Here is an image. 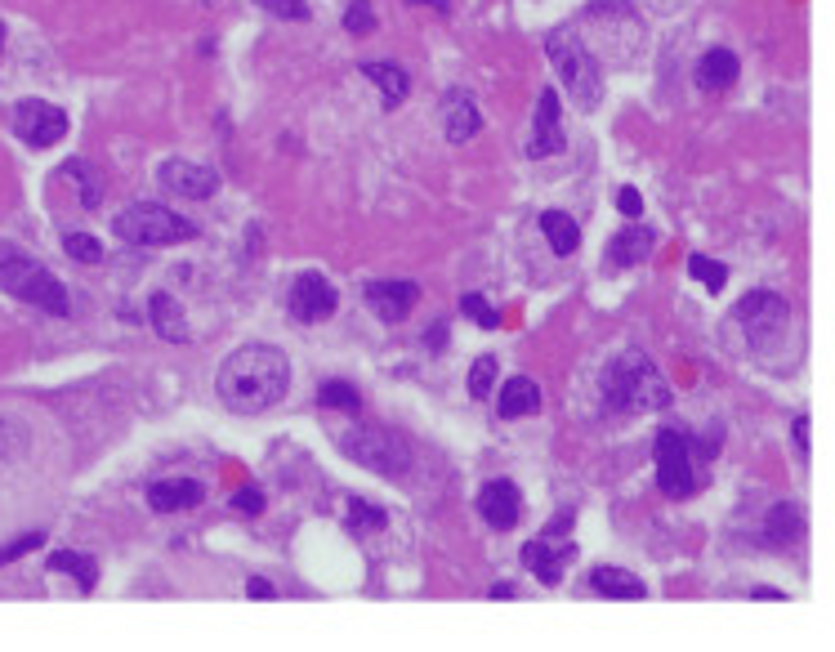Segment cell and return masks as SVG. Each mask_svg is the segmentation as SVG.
<instances>
[{"mask_svg": "<svg viewBox=\"0 0 835 652\" xmlns=\"http://www.w3.org/2000/svg\"><path fill=\"white\" fill-rule=\"evenodd\" d=\"M652 460H657V487L670 496V501H688V496L702 487L693 443H688L684 429H675V425L661 429L657 443H652Z\"/></svg>", "mask_w": 835, "mask_h": 652, "instance_id": "7", "label": "cell"}, {"mask_svg": "<svg viewBox=\"0 0 835 652\" xmlns=\"http://www.w3.org/2000/svg\"><path fill=\"white\" fill-rule=\"evenodd\" d=\"M769 545H791V541H800V532H804V519H800V510H795L791 501H782V505H773V514H769Z\"/></svg>", "mask_w": 835, "mask_h": 652, "instance_id": "27", "label": "cell"}, {"mask_svg": "<svg viewBox=\"0 0 835 652\" xmlns=\"http://www.w3.org/2000/svg\"><path fill=\"white\" fill-rule=\"evenodd\" d=\"M688 273H693L697 282H706V291H724L728 286V268L706 260V255H693V260H688Z\"/></svg>", "mask_w": 835, "mask_h": 652, "instance_id": "32", "label": "cell"}, {"mask_svg": "<svg viewBox=\"0 0 835 652\" xmlns=\"http://www.w3.org/2000/svg\"><path fill=\"white\" fill-rule=\"evenodd\" d=\"M335 304H340V295H335V286L326 282L322 273H300L291 282V295H286V309H291L295 322L304 326H318L335 313Z\"/></svg>", "mask_w": 835, "mask_h": 652, "instance_id": "10", "label": "cell"}, {"mask_svg": "<svg viewBox=\"0 0 835 652\" xmlns=\"http://www.w3.org/2000/svg\"><path fill=\"white\" fill-rule=\"evenodd\" d=\"M63 251L72 255L76 264H99V260H103L99 237H90V233H67V237H63Z\"/></svg>", "mask_w": 835, "mask_h": 652, "instance_id": "29", "label": "cell"}, {"mask_svg": "<svg viewBox=\"0 0 835 652\" xmlns=\"http://www.w3.org/2000/svg\"><path fill=\"white\" fill-rule=\"evenodd\" d=\"M0 286H5L14 300H23V304H36L41 313H54V318H67V291H63V282L50 273V268H41L36 260H27V255H18V251H0Z\"/></svg>", "mask_w": 835, "mask_h": 652, "instance_id": "4", "label": "cell"}, {"mask_svg": "<svg viewBox=\"0 0 835 652\" xmlns=\"http://www.w3.org/2000/svg\"><path fill=\"white\" fill-rule=\"evenodd\" d=\"M541 233H545V242H550V251L563 255V260L581 251V228H577V219L563 215V210H545V215H541Z\"/></svg>", "mask_w": 835, "mask_h": 652, "instance_id": "21", "label": "cell"}, {"mask_svg": "<svg viewBox=\"0 0 835 652\" xmlns=\"http://www.w3.org/2000/svg\"><path fill=\"white\" fill-rule=\"evenodd\" d=\"M335 443H340L344 456L358 460V465L371 469V474L402 478V474H407V465H411L407 438H402L398 429H385V425H353V429H344Z\"/></svg>", "mask_w": 835, "mask_h": 652, "instance_id": "6", "label": "cell"}, {"mask_svg": "<svg viewBox=\"0 0 835 652\" xmlns=\"http://www.w3.org/2000/svg\"><path fill=\"white\" fill-rule=\"evenodd\" d=\"M492 385H496V358H492V353H483V358L469 367V393H474V398H487Z\"/></svg>", "mask_w": 835, "mask_h": 652, "instance_id": "33", "label": "cell"}, {"mask_svg": "<svg viewBox=\"0 0 835 652\" xmlns=\"http://www.w3.org/2000/svg\"><path fill=\"white\" fill-rule=\"evenodd\" d=\"M14 134L27 148H50V143H59L67 134V112L59 103L23 99V103H14Z\"/></svg>", "mask_w": 835, "mask_h": 652, "instance_id": "9", "label": "cell"}, {"mask_svg": "<svg viewBox=\"0 0 835 652\" xmlns=\"http://www.w3.org/2000/svg\"><path fill=\"white\" fill-rule=\"evenodd\" d=\"M112 233L130 246H175V242H193L197 224L175 215L170 206H157V201H134L112 219Z\"/></svg>", "mask_w": 835, "mask_h": 652, "instance_id": "5", "label": "cell"}, {"mask_svg": "<svg viewBox=\"0 0 835 652\" xmlns=\"http://www.w3.org/2000/svg\"><path fill=\"white\" fill-rule=\"evenodd\" d=\"M206 501V487L197 478H166V483L148 487V505L157 514H175V510H193V505Z\"/></svg>", "mask_w": 835, "mask_h": 652, "instance_id": "16", "label": "cell"}, {"mask_svg": "<svg viewBox=\"0 0 835 652\" xmlns=\"http://www.w3.org/2000/svg\"><path fill=\"white\" fill-rule=\"evenodd\" d=\"M737 72H742V63H737L733 50H706L702 63H697V85L702 90H728L737 81Z\"/></svg>", "mask_w": 835, "mask_h": 652, "instance_id": "20", "label": "cell"}, {"mask_svg": "<svg viewBox=\"0 0 835 652\" xmlns=\"http://www.w3.org/2000/svg\"><path fill=\"white\" fill-rule=\"evenodd\" d=\"M246 594H251V599H273V586H268V581H251V586H246Z\"/></svg>", "mask_w": 835, "mask_h": 652, "instance_id": "40", "label": "cell"}, {"mask_svg": "<svg viewBox=\"0 0 835 652\" xmlns=\"http://www.w3.org/2000/svg\"><path fill=\"white\" fill-rule=\"evenodd\" d=\"M563 148V112H559V90L545 85L541 99H536V121H532V134H527V157L532 161H545Z\"/></svg>", "mask_w": 835, "mask_h": 652, "instance_id": "12", "label": "cell"}, {"mask_svg": "<svg viewBox=\"0 0 835 652\" xmlns=\"http://www.w3.org/2000/svg\"><path fill=\"white\" fill-rule=\"evenodd\" d=\"M233 510H242V514H259V510H264V496H259V487H242V492L233 496Z\"/></svg>", "mask_w": 835, "mask_h": 652, "instance_id": "37", "label": "cell"}, {"mask_svg": "<svg viewBox=\"0 0 835 652\" xmlns=\"http://www.w3.org/2000/svg\"><path fill=\"white\" fill-rule=\"evenodd\" d=\"M318 402H322V407H340V411H358L362 407L358 389L344 385V380H326L322 393H318Z\"/></svg>", "mask_w": 835, "mask_h": 652, "instance_id": "31", "label": "cell"}, {"mask_svg": "<svg viewBox=\"0 0 835 652\" xmlns=\"http://www.w3.org/2000/svg\"><path fill=\"white\" fill-rule=\"evenodd\" d=\"M54 179H67V184L76 188V197H81L85 210H94L103 201V184H99V170L90 166V161H67Z\"/></svg>", "mask_w": 835, "mask_h": 652, "instance_id": "25", "label": "cell"}, {"mask_svg": "<svg viewBox=\"0 0 835 652\" xmlns=\"http://www.w3.org/2000/svg\"><path fill=\"white\" fill-rule=\"evenodd\" d=\"M603 407L617 416H643V411H661L670 402V385L657 371V362L639 349H626L603 367L599 376Z\"/></svg>", "mask_w": 835, "mask_h": 652, "instance_id": "2", "label": "cell"}, {"mask_svg": "<svg viewBox=\"0 0 835 652\" xmlns=\"http://www.w3.org/2000/svg\"><path fill=\"white\" fill-rule=\"evenodd\" d=\"M273 18H309V0H255Z\"/></svg>", "mask_w": 835, "mask_h": 652, "instance_id": "35", "label": "cell"}, {"mask_svg": "<svg viewBox=\"0 0 835 652\" xmlns=\"http://www.w3.org/2000/svg\"><path fill=\"white\" fill-rule=\"evenodd\" d=\"M545 54L559 67L563 90L577 99V108H594L603 99V67L594 59V50L572 32H550L545 36Z\"/></svg>", "mask_w": 835, "mask_h": 652, "instance_id": "3", "label": "cell"}, {"mask_svg": "<svg viewBox=\"0 0 835 652\" xmlns=\"http://www.w3.org/2000/svg\"><path fill=\"white\" fill-rule=\"evenodd\" d=\"M416 300H420L416 282H371L367 286V304L380 313V322H402Z\"/></svg>", "mask_w": 835, "mask_h": 652, "instance_id": "15", "label": "cell"}, {"mask_svg": "<svg viewBox=\"0 0 835 652\" xmlns=\"http://www.w3.org/2000/svg\"><path fill=\"white\" fill-rule=\"evenodd\" d=\"M148 318L152 326H157V335L161 340H188V326H184V309H179V300L175 295H166V291H157L152 295V304H148Z\"/></svg>", "mask_w": 835, "mask_h": 652, "instance_id": "22", "label": "cell"}, {"mask_svg": "<svg viewBox=\"0 0 835 652\" xmlns=\"http://www.w3.org/2000/svg\"><path fill=\"white\" fill-rule=\"evenodd\" d=\"M389 523L385 510H376V505H367L362 496H349V510H344V527H349L353 536H367V532H380V527Z\"/></svg>", "mask_w": 835, "mask_h": 652, "instance_id": "28", "label": "cell"}, {"mask_svg": "<svg viewBox=\"0 0 835 652\" xmlns=\"http://www.w3.org/2000/svg\"><path fill=\"white\" fill-rule=\"evenodd\" d=\"M795 443H800V452L809 456V416H800V420H795Z\"/></svg>", "mask_w": 835, "mask_h": 652, "instance_id": "39", "label": "cell"}, {"mask_svg": "<svg viewBox=\"0 0 835 652\" xmlns=\"http://www.w3.org/2000/svg\"><path fill=\"white\" fill-rule=\"evenodd\" d=\"M157 179L170 188L175 197H188V201H201V197H215L219 188V175L210 166H197V161H184V157H170L157 166Z\"/></svg>", "mask_w": 835, "mask_h": 652, "instance_id": "13", "label": "cell"}, {"mask_svg": "<svg viewBox=\"0 0 835 652\" xmlns=\"http://www.w3.org/2000/svg\"><path fill=\"white\" fill-rule=\"evenodd\" d=\"M478 130H483V112H478L474 94L451 90V94H447V117H443L447 143H469Z\"/></svg>", "mask_w": 835, "mask_h": 652, "instance_id": "18", "label": "cell"}, {"mask_svg": "<svg viewBox=\"0 0 835 652\" xmlns=\"http://www.w3.org/2000/svg\"><path fill=\"white\" fill-rule=\"evenodd\" d=\"M733 322L742 326L746 344H751L755 353H769L786 335V326H791V304L773 291H751V295H742V304L733 309Z\"/></svg>", "mask_w": 835, "mask_h": 652, "instance_id": "8", "label": "cell"}, {"mask_svg": "<svg viewBox=\"0 0 835 652\" xmlns=\"http://www.w3.org/2000/svg\"><path fill=\"white\" fill-rule=\"evenodd\" d=\"M286 389H291V362L273 344H242L228 353L215 376L219 402L237 416H259V411L277 407Z\"/></svg>", "mask_w": 835, "mask_h": 652, "instance_id": "1", "label": "cell"}, {"mask_svg": "<svg viewBox=\"0 0 835 652\" xmlns=\"http://www.w3.org/2000/svg\"><path fill=\"white\" fill-rule=\"evenodd\" d=\"M518 559H523L527 572H536L541 586H559L563 572H568V563L577 559V545H572L568 536H563V541H559V536H536V541L523 545Z\"/></svg>", "mask_w": 835, "mask_h": 652, "instance_id": "11", "label": "cell"}, {"mask_svg": "<svg viewBox=\"0 0 835 652\" xmlns=\"http://www.w3.org/2000/svg\"><path fill=\"white\" fill-rule=\"evenodd\" d=\"M45 541V532H27V536H18L14 545H5V550H0V563H14V559H23V554H32L36 545Z\"/></svg>", "mask_w": 835, "mask_h": 652, "instance_id": "36", "label": "cell"}, {"mask_svg": "<svg viewBox=\"0 0 835 652\" xmlns=\"http://www.w3.org/2000/svg\"><path fill=\"white\" fill-rule=\"evenodd\" d=\"M460 309H465L478 326H487V331H492V326H501V309H492L483 295H465V300H460Z\"/></svg>", "mask_w": 835, "mask_h": 652, "instance_id": "34", "label": "cell"}, {"mask_svg": "<svg viewBox=\"0 0 835 652\" xmlns=\"http://www.w3.org/2000/svg\"><path fill=\"white\" fill-rule=\"evenodd\" d=\"M652 251H657V233L630 219V228H621V233L608 242V264L612 268H630V264H643Z\"/></svg>", "mask_w": 835, "mask_h": 652, "instance_id": "17", "label": "cell"}, {"mask_svg": "<svg viewBox=\"0 0 835 652\" xmlns=\"http://www.w3.org/2000/svg\"><path fill=\"white\" fill-rule=\"evenodd\" d=\"M50 572H67V577L81 581V590H94L99 581V563L90 554H76V550H54L50 554Z\"/></svg>", "mask_w": 835, "mask_h": 652, "instance_id": "26", "label": "cell"}, {"mask_svg": "<svg viewBox=\"0 0 835 652\" xmlns=\"http://www.w3.org/2000/svg\"><path fill=\"white\" fill-rule=\"evenodd\" d=\"M362 72H367V81L376 85L380 94H385V103H389V108H398V103L407 99V90H411V76L402 72L398 63H362Z\"/></svg>", "mask_w": 835, "mask_h": 652, "instance_id": "24", "label": "cell"}, {"mask_svg": "<svg viewBox=\"0 0 835 652\" xmlns=\"http://www.w3.org/2000/svg\"><path fill=\"white\" fill-rule=\"evenodd\" d=\"M590 586L599 594H608V599H643V594H648V586H643L635 572H626V568H594Z\"/></svg>", "mask_w": 835, "mask_h": 652, "instance_id": "23", "label": "cell"}, {"mask_svg": "<svg viewBox=\"0 0 835 652\" xmlns=\"http://www.w3.org/2000/svg\"><path fill=\"white\" fill-rule=\"evenodd\" d=\"M501 416L505 420H518V416H536L541 411V385L536 380H527V376H514V380H505V389H501Z\"/></svg>", "mask_w": 835, "mask_h": 652, "instance_id": "19", "label": "cell"}, {"mask_svg": "<svg viewBox=\"0 0 835 652\" xmlns=\"http://www.w3.org/2000/svg\"><path fill=\"white\" fill-rule=\"evenodd\" d=\"M344 32H353V36L376 32V9H371V0H349V9H344Z\"/></svg>", "mask_w": 835, "mask_h": 652, "instance_id": "30", "label": "cell"}, {"mask_svg": "<svg viewBox=\"0 0 835 652\" xmlns=\"http://www.w3.org/2000/svg\"><path fill=\"white\" fill-rule=\"evenodd\" d=\"M420 5H429V9H438V14H447L451 0H420Z\"/></svg>", "mask_w": 835, "mask_h": 652, "instance_id": "41", "label": "cell"}, {"mask_svg": "<svg viewBox=\"0 0 835 652\" xmlns=\"http://www.w3.org/2000/svg\"><path fill=\"white\" fill-rule=\"evenodd\" d=\"M0 50H5V27H0Z\"/></svg>", "mask_w": 835, "mask_h": 652, "instance_id": "42", "label": "cell"}, {"mask_svg": "<svg viewBox=\"0 0 835 652\" xmlns=\"http://www.w3.org/2000/svg\"><path fill=\"white\" fill-rule=\"evenodd\" d=\"M617 206H621V215H630V219L643 215V197L635 193V188H621V193H617Z\"/></svg>", "mask_w": 835, "mask_h": 652, "instance_id": "38", "label": "cell"}, {"mask_svg": "<svg viewBox=\"0 0 835 652\" xmlns=\"http://www.w3.org/2000/svg\"><path fill=\"white\" fill-rule=\"evenodd\" d=\"M478 514H483L496 532H510L518 523V514H523V496H518V487L510 478H496V483H487L483 492H478Z\"/></svg>", "mask_w": 835, "mask_h": 652, "instance_id": "14", "label": "cell"}]
</instances>
